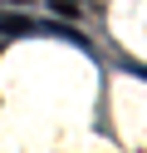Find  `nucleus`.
I'll use <instances>...</instances> for the list:
<instances>
[{
  "label": "nucleus",
  "instance_id": "obj_2",
  "mask_svg": "<svg viewBox=\"0 0 147 153\" xmlns=\"http://www.w3.org/2000/svg\"><path fill=\"white\" fill-rule=\"evenodd\" d=\"M69 5H74V0H69Z\"/></svg>",
  "mask_w": 147,
  "mask_h": 153
},
{
  "label": "nucleus",
  "instance_id": "obj_1",
  "mask_svg": "<svg viewBox=\"0 0 147 153\" xmlns=\"http://www.w3.org/2000/svg\"><path fill=\"white\" fill-rule=\"evenodd\" d=\"M15 5H29V0H15Z\"/></svg>",
  "mask_w": 147,
  "mask_h": 153
}]
</instances>
